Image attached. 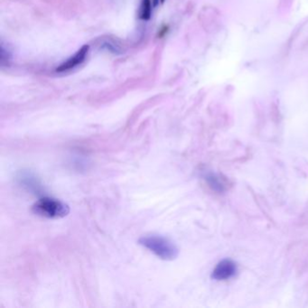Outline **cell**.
<instances>
[{
	"instance_id": "1",
	"label": "cell",
	"mask_w": 308,
	"mask_h": 308,
	"mask_svg": "<svg viewBox=\"0 0 308 308\" xmlns=\"http://www.w3.org/2000/svg\"><path fill=\"white\" fill-rule=\"evenodd\" d=\"M139 243L163 261H174L179 254V249L174 242L161 235L151 234L142 236L139 239Z\"/></svg>"
},
{
	"instance_id": "2",
	"label": "cell",
	"mask_w": 308,
	"mask_h": 308,
	"mask_svg": "<svg viewBox=\"0 0 308 308\" xmlns=\"http://www.w3.org/2000/svg\"><path fill=\"white\" fill-rule=\"evenodd\" d=\"M32 212L41 217L62 219L69 214L70 207L65 202L57 199L44 197L33 204Z\"/></svg>"
},
{
	"instance_id": "3",
	"label": "cell",
	"mask_w": 308,
	"mask_h": 308,
	"mask_svg": "<svg viewBox=\"0 0 308 308\" xmlns=\"http://www.w3.org/2000/svg\"><path fill=\"white\" fill-rule=\"evenodd\" d=\"M237 266L230 260H223L215 267L212 277L215 280H226L235 276Z\"/></svg>"
},
{
	"instance_id": "4",
	"label": "cell",
	"mask_w": 308,
	"mask_h": 308,
	"mask_svg": "<svg viewBox=\"0 0 308 308\" xmlns=\"http://www.w3.org/2000/svg\"><path fill=\"white\" fill-rule=\"evenodd\" d=\"M89 50H90L89 44L83 45V47L80 48L79 50L76 52L74 56H71L67 61H65L64 63L60 64L59 66L56 68V71L57 72H65V71L72 70L73 68L77 67L78 65H81L86 60Z\"/></svg>"
},
{
	"instance_id": "5",
	"label": "cell",
	"mask_w": 308,
	"mask_h": 308,
	"mask_svg": "<svg viewBox=\"0 0 308 308\" xmlns=\"http://www.w3.org/2000/svg\"><path fill=\"white\" fill-rule=\"evenodd\" d=\"M98 45L100 49L106 50L113 55H120L124 51L121 43L119 42V40L117 38H113V37H110V36L99 38Z\"/></svg>"
},
{
	"instance_id": "6",
	"label": "cell",
	"mask_w": 308,
	"mask_h": 308,
	"mask_svg": "<svg viewBox=\"0 0 308 308\" xmlns=\"http://www.w3.org/2000/svg\"><path fill=\"white\" fill-rule=\"evenodd\" d=\"M18 180H19L20 184H22V186H25L27 188L32 190V191L38 192L40 188H41L39 182L37 181L36 176L30 174V173H28V172L21 173L19 177H18Z\"/></svg>"
},
{
	"instance_id": "7",
	"label": "cell",
	"mask_w": 308,
	"mask_h": 308,
	"mask_svg": "<svg viewBox=\"0 0 308 308\" xmlns=\"http://www.w3.org/2000/svg\"><path fill=\"white\" fill-rule=\"evenodd\" d=\"M152 4L151 0H141L140 9H139V18L141 20L150 19L151 13H152Z\"/></svg>"
},
{
	"instance_id": "8",
	"label": "cell",
	"mask_w": 308,
	"mask_h": 308,
	"mask_svg": "<svg viewBox=\"0 0 308 308\" xmlns=\"http://www.w3.org/2000/svg\"><path fill=\"white\" fill-rule=\"evenodd\" d=\"M206 180L209 184V186L213 188V189L221 192L223 191V187H224V184L222 183L221 179L216 176L214 174H207L206 175Z\"/></svg>"
},
{
	"instance_id": "9",
	"label": "cell",
	"mask_w": 308,
	"mask_h": 308,
	"mask_svg": "<svg viewBox=\"0 0 308 308\" xmlns=\"http://www.w3.org/2000/svg\"><path fill=\"white\" fill-rule=\"evenodd\" d=\"M165 0H153V6L157 7L159 3H164Z\"/></svg>"
}]
</instances>
